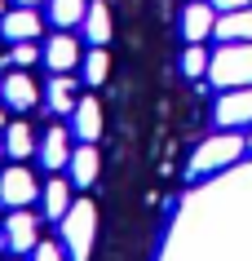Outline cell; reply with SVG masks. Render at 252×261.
I'll list each match as a JSON object with an SVG mask.
<instances>
[{"mask_svg":"<svg viewBox=\"0 0 252 261\" xmlns=\"http://www.w3.org/2000/svg\"><path fill=\"white\" fill-rule=\"evenodd\" d=\"M0 31H5V40H36V36H40V14H36V9H22V5H18V9H9V14L0 18Z\"/></svg>","mask_w":252,"mask_h":261,"instance_id":"10","label":"cell"},{"mask_svg":"<svg viewBox=\"0 0 252 261\" xmlns=\"http://www.w3.org/2000/svg\"><path fill=\"white\" fill-rule=\"evenodd\" d=\"M5 151L14 155V160H27L31 151H36V133H31V124H9V128H5Z\"/></svg>","mask_w":252,"mask_h":261,"instance_id":"18","label":"cell"},{"mask_svg":"<svg viewBox=\"0 0 252 261\" xmlns=\"http://www.w3.org/2000/svg\"><path fill=\"white\" fill-rule=\"evenodd\" d=\"M252 0H212V9L217 14H230V9H248Z\"/></svg>","mask_w":252,"mask_h":261,"instance_id":"24","label":"cell"},{"mask_svg":"<svg viewBox=\"0 0 252 261\" xmlns=\"http://www.w3.org/2000/svg\"><path fill=\"white\" fill-rule=\"evenodd\" d=\"M67 208H71V181H62V177L44 181V217L62 221V217H67Z\"/></svg>","mask_w":252,"mask_h":261,"instance_id":"16","label":"cell"},{"mask_svg":"<svg viewBox=\"0 0 252 261\" xmlns=\"http://www.w3.org/2000/svg\"><path fill=\"white\" fill-rule=\"evenodd\" d=\"M0 102L9 111H27V107H36V80H31L27 71L18 67L14 75H5L0 80Z\"/></svg>","mask_w":252,"mask_h":261,"instance_id":"7","label":"cell"},{"mask_svg":"<svg viewBox=\"0 0 252 261\" xmlns=\"http://www.w3.org/2000/svg\"><path fill=\"white\" fill-rule=\"evenodd\" d=\"M0 151H5V146H0Z\"/></svg>","mask_w":252,"mask_h":261,"instance_id":"28","label":"cell"},{"mask_svg":"<svg viewBox=\"0 0 252 261\" xmlns=\"http://www.w3.org/2000/svg\"><path fill=\"white\" fill-rule=\"evenodd\" d=\"M44 97H49V111H53V115H71V111H75V102H80V97H75V80H71V75H53V80H49V89H44Z\"/></svg>","mask_w":252,"mask_h":261,"instance_id":"14","label":"cell"},{"mask_svg":"<svg viewBox=\"0 0 252 261\" xmlns=\"http://www.w3.org/2000/svg\"><path fill=\"white\" fill-rule=\"evenodd\" d=\"M84 36H89V44H106V40H111V14H106V5L89 0V14H84Z\"/></svg>","mask_w":252,"mask_h":261,"instance_id":"17","label":"cell"},{"mask_svg":"<svg viewBox=\"0 0 252 261\" xmlns=\"http://www.w3.org/2000/svg\"><path fill=\"white\" fill-rule=\"evenodd\" d=\"M98 151L93 146H75L71 151V186H93L98 181Z\"/></svg>","mask_w":252,"mask_h":261,"instance_id":"15","label":"cell"},{"mask_svg":"<svg viewBox=\"0 0 252 261\" xmlns=\"http://www.w3.org/2000/svg\"><path fill=\"white\" fill-rule=\"evenodd\" d=\"M93 234H98V204L93 199H75L67 208V217H62V248L71 252V261H89Z\"/></svg>","mask_w":252,"mask_h":261,"instance_id":"1","label":"cell"},{"mask_svg":"<svg viewBox=\"0 0 252 261\" xmlns=\"http://www.w3.org/2000/svg\"><path fill=\"white\" fill-rule=\"evenodd\" d=\"M84 14H89V0H49V18L58 27H75L84 22Z\"/></svg>","mask_w":252,"mask_h":261,"instance_id":"19","label":"cell"},{"mask_svg":"<svg viewBox=\"0 0 252 261\" xmlns=\"http://www.w3.org/2000/svg\"><path fill=\"white\" fill-rule=\"evenodd\" d=\"M208 62H212V58L204 54V44H190L186 58H182V71L190 75V80H199V75H208Z\"/></svg>","mask_w":252,"mask_h":261,"instance_id":"21","label":"cell"},{"mask_svg":"<svg viewBox=\"0 0 252 261\" xmlns=\"http://www.w3.org/2000/svg\"><path fill=\"white\" fill-rule=\"evenodd\" d=\"M212 36L221 44H248L252 40V9H230V14H221L217 27H212Z\"/></svg>","mask_w":252,"mask_h":261,"instance_id":"9","label":"cell"},{"mask_svg":"<svg viewBox=\"0 0 252 261\" xmlns=\"http://www.w3.org/2000/svg\"><path fill=\"white\" fill-rule=\"evenodd\" d=\"M111 75V58H106V44H93V54L84 58V80L89 84H106Z\"/></svg>","mask_w":252,"mask_h":261,"instance_id":"20","label":"cell"},{"mask_svg":"<svg viewBox=\"0 0 252 261\" xmlns=\"http://www.w3.org/2000/svg\"><path fill=\"white\" fill-rule=\"evenodd\" d=\"M0 9H5V0H0Z\"/></svg>","mask_w":252,"mask_h":261,"instance_id":"27","label":"cell"},{"mask_svg":"<svg viewBox=\"0 0 252 261\" xmlns=\"http://www.w3.org/2000/svg\"><path fill=\"white\" fill-rule=\"evenodd\" d=\"M75 62H80V44L71 40L67 31H62V36H53V40L44 44V67H49V71L67 75V71L75 67Z\"/></svg>","mask_w":252,"mask_h":261,"instance_id":"11","label":"cell"},{"mask_svg":"<svg viewBox=\"0 0 252 261\" xmlns=\"http://www.w3.org/2000/svg\"><path fill=\"white\" fill-rule=\"evenodd\" d=\"M212 120L221 128H243L252 124V89H226L221 102L212 107Z\"/></svg>","mask_w":252,"mask_h":261,"instance_id":"4","label":"cell"},{"mask_svg":"<svg viewBox=\"0 0 252 261\" xmlns=\"http://www.w3.org/2000/svg\"><path fill=\"white\" fill-rule=\"evenodd\" d=\"M31 199H36V177H31L27 168L0 173V204L5 208H27Z\"/></svg>","mask_w":252,"mask_h":261,"instance_id":"6","label":"cell"},{"mask_svg":"<svg viewBox=\"0 0 252 261\" xmlns=\"http://www.w3.org/2000/svg\"><path fill=\"white\" fill-rule=\"evenodd\" d=\"M36 58H40V54H36V44H31V40H18L14 54H9V67H22V71H27Z\"/></svg>","mask_w":252,"mask_h":261,"instance_id":"22","label":"cell"},{"mask_svg":"<svg viewBox=\"0 0 252 261\" xmlns=\"http://www.w3.org/2000/svg\"><path fill=\"white\" fill-rule=\"evenodd\" d=\"M248 151H252V133H248Z\"/></svg>","mask_w":252,"mask_h":261,"instance_id":"26","label":"cell"},{"mask_svg":"<svg viewBox=\"0 0 252 261\" xmlns=\"http://www.w3.org/2000/svg\"><path fill=\"white\" fill-rule=\"evenodd\" d=\"M243 151H248V138H239L235 128H226V133H212V138L195 151V160H190V177L221 173V168H230Z\"/></svg>","mask_w":252,"mask_h":261,"instance_id":"3","label":"cell"},{"mask_svg":"<svg viewBox=\"0 0 252 261\" xmlns=\"http://www.w3.org/2000/svg\"><path fill=\"white\" fill-rule=\"evenodd\" d=\"M212 27H217V9H212V5H186V14H182V31H186V40H190V44L208 40Z\"/></svg>","mask_w":252,"mask_h":261,"instance_id":"12","label":"cell"},{"mask_svg":"<svg viewBox=\"0 0 252 261\" xmlns=\"http://www.w3.org/2000/svg\"><path fill=\"white\" fill-rule=\"evenodd\" d=\"M67 128H49L44 133V142H40V164L44 168H67L71 164V146H67Z\"/></svg>","mask_w":252,"mask_h":261,"instance_id":"13","label":"cell"},{"mask_svg":"<svg viewBox=\"0 0 252 261\" xmlns=\"http://www.w3.org/2000/svg\"><path fill=\"white\" fill-rule=\"evenodd\" d=\"M36 261H62V248L58 244H36Z\"/></svg>","mask_w":252,"mask_h":261,"instance_id":"23","label":"cell"},{"mask_svg":"<svg viewBox=\"0 0 252 261\" xmlns=\"http://www.w3.org/2000/svg\"><path fill=\"white\" fill-rule=\"evenodd\" d=\"M36 230H40V217L27 213V208H14L5 217V244L14 252H36Z\"/></svg>","mask_w":252,"mask_h":261,"instance_id":"5","label":"cell"},{"mask_svg":"<svg viewBox=\"0 0 252 261\" xmlns=\"http://www.w3.org/2000/svg\"><path fill=\"white\" fill-rule=\"evenodd\" d=\"M71 128H75V138L80 142H98L102 138V107L98 97H80L75 111H71Z\"/></svg>","mask_w":252,"mask_h":261,"instance_id":"8","label":"cell"},{"mask_svg":"<svg viewBox=\"0 0 252 261\" xmlns=\"http://www.w3.org/2000/svg\"><path fill=\"white\" fill-rule=\"evenodd\" d=\"M208 80L217 89H252V40L248 44H221L208 62Z\"/></svg>","mask_w":252,"mask_h":261,"instance_id":"2","label":"cell"},{"mask_svg":"<svg viewBox=\"0 0 252 261\" xmlns=\"http://www.w3.org/2000/svg\"><path fill=\"white\" fill-rule=\"evenodd\" d=\"M22 9H36V5H49V0H18Z\"/></svg>","mask_w":252,"mask_h":261,"instance_id":"25","label":"cell"}]
</instances>
